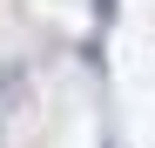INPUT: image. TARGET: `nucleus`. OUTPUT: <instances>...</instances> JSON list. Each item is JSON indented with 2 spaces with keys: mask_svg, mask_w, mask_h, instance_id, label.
Here are the masks:
<instances>
[{
  "mask_svg": "<svg viewBox=\"0 0 155 148\" xmlns=\"http://www.w3.org/2000/svg\"><path fill=\"white\" fill-rule=\"evenodd\" d=\"M94 14H101V20H108V14H115V0H94Z\"/></svg>",
  "mask_w": 155,
  "mask_h": 148,
  "instance_id": "f257e3e1",
  "label": "nucleus"
}]
</instances>
